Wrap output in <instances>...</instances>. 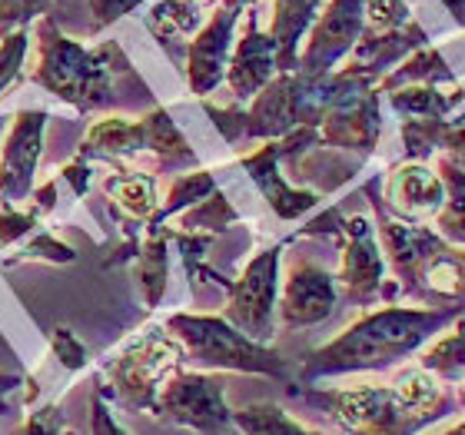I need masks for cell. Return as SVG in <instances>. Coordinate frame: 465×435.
Wrapping results in <instances>:
<instances>
[{
	"label": "cell",
	"instance_id": "cell-1",
	"mask_svg": "<svg viewBox=\"0 0 465 435\" xmlns=\"http://www.w3.org/2000/svg\"><path fill=\"white\" fill-rule=\"evenodd\" d=\"M459 316H462V306H429V310L382 306V310H372L342 329L326 346L312 349L300 369V382L310 386L326 376L386 369L399 359L412 356L419 346H426L429 339L452 326Z\"/></svg>",
	"mask_w": 465,
	"mask_h": 435
},
{
	"label": "cell",
	"instance_id": "cell-2",
	"mask_svg": "<svg viewBox=\"0 0 465 435\" xmlns=\"http://www.w3.org/2000/svg\"><path fill=\"white\" fill-rule=\"evenodd\" d=\"M37 67L30 80L80 114H94L114 100V77L130 70V60L114 40L100 47H84L67 37L54 17L37 20Z\"/></svg>",
	"mask_w": 465,
	"mask_h": 435
},
{
	"label": "cell",
	"instance_id": "cell-3",
	"mask_svg": "<svg viewBox=\"0 0 465 435\" xmlns=\"http://www.w3.org/2000/svg\"><path fill=\"white\" fill-rule=\"evenodd\" d=\"M166 332L180 342L183 362L200 369H226V372H250V376L290 379V366L276 349L252 342L230 326L223 316H196V312H173L163 322Z\"/></svg>",
	"mask_w": 465,
	"mask_h": 435
},
{
	"label": "cell",
	"instance_id": "cell-4",
	"mask_svg": "<svg viewBox=\"0 0 465 435\" xmlns=\"http://www.w3.org/2000/svg\"><path fill=\"white\" fill-rule=\"evenodd\" d=\"M180 362H183L180 342L166 332V326H150L107 362L110 392L130 412H150L166 379L180 372Z\"/></svg>",
	"mask_w": 465,
	"mask_h": 435
},
{
	"label": "cell",
	"instance_id": "cell-5",
	"mask_svg": "<svg viewBox=\"0 0 465 435\" xmlns=\"http://www.w3.org/2000/svg\"><path fill=\"white\" fill-rule=\"evenodd\" d=\"M302 396L330 412L349 435H419L436 419L419 412L399 396L396 386L306 389Z\"/></svg>",
	"mask_w": 465,
	"mask_h": 435
},
{
	"label": "cell",
	"instance_id": "cell-6",
	"mask_svg": "<svg viewBox=\"0 0 465 435\" xmlns=\"http://www.w3.org/2000/svg\"><path fill=\"white\" fill-rule=\"evenodd\" d=\"M332 74H336V94L320 120V146L369 156L382 136L376 80L356 77L346 70H332Z\"/></svg>",
	"mask_w": 465,
	"mask_h": 435
},
{
	"label": "cell",
	"instance_id": "cell-7",
	"mask_svg": "<svg viewBox=\"0 0 465 435\" xmlns=\"http://www.w3.org/2000/svg\"><path fill=\"white\" fill-rule=\"evenodd\" d=\"M150 416L170 426L190 429L196 435H220L232 426V409L226 406V382L213 372H173L160 389Z\"/></svg>",
	"mask_w": 465,
	"mask_h": 435
},
{
	"label": "cell",
	"instance_id": "cell-8",
	"mask_svg": "<svg viewBox=\"0 0 465 435\" xmlns=\"http://www.w3.org/2000/svg\"><path fill=\"white\" fill-rule=\"evenodd\" d=\"M280 246L260 250L246 262L240 280L230 282L226 290L223 320L236 332H242L252 342H270L272 339V316L280 302Z\"/></svg>",
	"mask_w": 465,
	"mask_h": 435
},
{
	"label": "cell",
	"instance_id": "cell-9",
	"mask_svg": "<svg viewBox=\"0 0 465 435\" xmlns=\"http://www.w3.org/2000/svg\"><path fill=\"white\" fill-rule=\"evenodd\" d=\"M340 272H336V290L342 300L356 306H372L382 296H392L399 286L386 282V256L379 250L376 226L366 216H342L340 222Z\"/></svg>",
	"mask_w": 465,
	"mask_h": 435
},
{
	"label": "cell",
	"instance_id": "cell-10",
	"mask_svg": "<svg viewBox=\"0 0 465 435\" xmlns=\"http://www.w3.org/2000/svg\"><path fill=\"white\" fill-rule=\"evenodd\" d=\"M366 0H330L320 10V17L312 20L306 44L296 60V74L300 77H326L336 70L340 60L352 54V47L362 37V24H366Z\"/></svg>",
	"mask_w": 465,
	"mask_h": 435
},
{
	"label": "cell",
	"instance_id": "cell-11",
	"mask_svg": "<svg viewBox=\"0 0 465 435\" xmlns=\"http://www.w3.org/2000/svg\"><path fill=\"white\" fill-rule=\"evenodd\" d=\"M44 126H47L44 110H20L17 116H10L4 146H0V203L24 206L34 193Z\"/></svg>",
	"mask_w": 465,
	"mask_h": 435
},
{
	"label": "cell",
	"instance_id": "cell-12",
	"mask_svg": "<svg viewBox=\"0 0 465 435\" xmlns=\"http://www.w3.org/2000/svg\"><path fill=\"white\" fill-rule=\"evenodd\" d=\"M246 7L232 4V0H220V7L210 14L203 27L196 30L190 54H186V84L193 97H206L220 87V80L226 77V64L232 54V30L236 20Z\"/></svg>",
	"mask_w": 465,
	"mask_h": 435
},
{
	"label": "cell",
	"instance_id": "cell-13",
	"mask_svg": "<svg viewBox=\"0 0 465 435\" xmlns=\"http://www.w3.org/2000/svg\"><path fill=\"white\" fill-rule=\"evenodd\" d=\"M376 196L389 216L402 222H429L446 203V186L439 180L436 166L406 160L389 170L382 180V193Z\"/></svg>",
	"mask_w": 465,
	"mask_h": 435
},
{
	"label": "cell",
	"instance_id": "cell-14",
	"mask_svg": "<svg viewBox=\"0 0 465 435\" xmlns=\"http://www.w3.org/2000/svg\"><path fill=\"white\" fill-rule=\"evenodd\" d=\"M336 302H340L336 276L316 262L302 260L292 266L286 282H282L276 310H280V320L286 329H310L330 320Z\"/></svg>",
	"mask_w": 465,
	"mask_h": 435
},
{
	"label": "cell",
	"instance_id": "cell-15",
	"mask_svg": "<svg viewBox=\"0 0 465 435\" xmlns=\"http://www.w3.org/2000/svg\"><path fill=\"white\" fill-rule=\"evenodd\" d=\"M246 24H242V37L236 40V47L230 54V64H226V84H230V94L236 104H250L256 94H260L266 84H270L276 74H280V64H276V44H272L270 34H262L260 24H256V7H246Z\"/></svg>",
	"mask_w": 465,
	"mask_h": 435
},
{
	"label": "cell",
	"instance_id": "cell-16",
	"mask_svg": "<svg viewBox=\"0 0 465 435\" xmlns=\"http://www.w3.org/2000/svg\"><path fill=\"white\" fill-rule=\"evenodd\" d=\"M240 166L250 173V180L256 183L262 200L270 203V210L280 220H300V216H306L310 210L320 206V196L312 193V190L290 186L286 176L280 173V140H266L252 153L240 156Z\"/></svg>",
	"mask_w": 465,
	"mask_h": 435
},
{
	"label": "cell",
	"instance_id": "cell-17",
	"mask_svg": "<svg viewBox=\"0 0 465 435\" xmlns=\"http://www.w3.org/2000/svg\"><path fill=\"white\" fill-rule=\"evenodd\" d=\"M426 44H429V34L419 27L416 20L399 30H389V34H366V30H362V37H359V44L346 57V67L342 70L379 84L396 64H402L409 54H416V50L426 47Z\"/></svg>",
	"mask_w": 465,
	"mask_h": 435
},
{
	"label": "cell",
	"instance_id": "cell-18",
	"mask_svg": "<svg viewBox=\"0 0 465 435\" xmlns=\"http://www.w3.org/2000/svg\"><path fill=\"white\" fill-rule=\"evenodd\" d=\"M406 296L436 306H462L465 302V246L439 242L416 270V280Z\"/></svg>",
	"mask_w": 465,
	"mask_h": 435
},
{
	"label": "cell",
	"instance_id": "cell-19",
	"mask_svg": "<svg viewBox=\"0 0 465 435\" xmlns=\"http://www.w3.org/2000/svg\"><path fill=\"white\" fill-rule=\"evenodd\" d=\"M320 4L322 0H272V24L266 34L276 44L280 74H296L300 44L310 34L312 20L320 17Z\"/></svg>",
	"mask_w": 465,
	"mask_h": 435
},
{
	"label": "cell",
	"instance_id": "cell-20",
	"mask_svg": "<svg viewBox=\"0 0 465 435\" xmlns=\"http://www.w3.org/2000/svg\"><path fill=\"white\" fill-rule=\"evenodd\" d=\"M146 153V120H126V116H104L90 126L84 143H80V160H124V156Z\"/></svg>",
	"mask_w": 465,
	"mask_h": 435
},
{
	"label": "cell",
	"instance_id": "cell-21",
	"mask_svg": "<svg viewBox=\"0 0 465 435\" xmlns=\"http://www.w3.org/2000/svg\"><path fill=\"white\" fill-rule=\"evenodd\" d=\"M402 143L409 160L429 163L432 156H449L465 166V124L456 120H402Z\"/></svg>",
	"mask_w": 465,
	"mask_h": 435
},
{
	"label": "cell",
	"instance_id": "cell-22",
	"mask_svg": "<svg viewBox=\"0 0 465 435\" xmlns=\"http://www.w3.org/2000/svg\"><path fill=\"white\" fill-rule=\"evenodd\" d=\"M104 193L126 222H150L160 210V190L156 176L140 173V170H114L104 180Z\"/></svg>",
	"mask_w": 465,
	"mask_h": 435
},
{
	"label": "cell",
	"instance_id": "cell-23",
	"mask_svg": "<svg viewBox=\"0 0 465 435\" xmlns=\"http://www.w3.org/2000/svg\"><path fill=\"white\" fill-rule=\"evenodd\" d=\"M416 84H429V87H452L456 84V74L449 70L442 50L429 47V44L419 47L416 54H409L402 64L389 70L386 77L376 84V90L379 94H392V90L416 87Z\"/></svg>",
	"mask_w": 465,
	"mask_h": 435
},
{
	"label": "cell",
	"instance_id": "cell-24",
	"mask_svg": "<svg viewBox=\"0 0 465 435\" xmlns=\"http://www.w3.org/2000/svg\"><path fill=\"white\" fill-rule=\"evenodd\" d=\"M465 100L462 84L452 87H429V84H416V87H402L389 94V104L402 120H449L452 110Z\"/></svg>",
	"mask_w": 465,
	"mask_h": 435
},
{
	"label": "cell",
	"instance_id": "cell-25",
	"mask_svg": "<svg viewBox=\"0 0 465 435\" xmlns=\"http://www.w3.org/2000/svg\"><path fill=\"white\" fill-rule=\"evenodd\" d=\"M136 282L143 292L146 310H156L166 296V282H170V240H166L163 226L160 230H146L140 252H136Z\"/></svg>",
	"mask_w": 465,
	"mask_h": 435
},
{
	"label": "cell",
	"instance_id": "cell-26",
	"mask_svg": "<svg viewBox=\"0 0 465 435\" xmlns=\"http://www.w3.org/2000/svg\"><path fill=\"white\" fill-rule=\"evenodd\" d=\"M436 173L446 186V203L432 216V230L452 246H465V166L449 156H436Z\"/></svg>",
	"mask_w": 465,
	"mask_h": 435
},
{
	"label": "cell",
	"instance_id": "cell-27",
	"mask_svg": "<svg viewBox=\"0 0 465 435\" xmlns=\"http://www.w3.org/2000/svg\"><path fill=\"white\" fill-rule=\"evenodd\" d=\"M146 120V153H153L160 160V166L170 170H196V150L186 143V136L180 133V126L173 124V116L166 114L163 107H153L150 114H143Z\"/></svg>",
	"mask_w": 465,
	"mask_h": 435
},
{
	"label": "cell",
	"instance_id": "cell-28",
	"mask_svg": "<svg viewBox=\"0 0 465 435\" xmlns=\"http://www.w3.org/2000/svg\"><path fill=\"white\" fill-rule=\"evenodd\" d=\"M210 193H216V176L210 170H190V173L176 176L173 186H170V193L166 200L160 203V210L153 213V220L146 222V230H160L170 216L183 213L190 206H196L200 200H206Z\"/></svg>",
	"mask_w": 465,
	"mask_h": 435
},
{
	"label": "cell",
	"instance_id": "cell-29",
	"mask_svg": "<svg viewBox=\"0 0 465 435\" xmlns=\"http://www.w3.org/2000/svg\"><path fill=\"white\" fill-rule=\"evenodd\" d=\"M232 426L240 429V435H320L306 429L302 422H296L276 402H252L246 409H236L232 412Z\"/></svg>",
	"mask_w": 465,
	"mask_h": 435
},
{
	"label": "cell",
	"instance_id": "cell-30",
	"mask_svg": "<svg viewBox=\"0 0 465 435\" xmlns=\"http://www.w3.org/2000/svg\"><path fill=\"white\" fill-rule=\"evenodd\" d=\"M146 27L163 44H170V40L190 37L193 30L203 27V14H200V4H190V0H156L150 7Z\"/></svg>",
	"mask_w": 465,
	"mask_h": 435
},
{
	"label": "cell",
	"instance_id": "cell-31",
	"mask_svg": "<svg viewBox=\"0 0 465 435\" xmlns=\"http://www.w3.org/2000/svg\"><path fill=\"white\" fill-rule=\"evenodd\" d=\"M419 366L432 372L436 379H465V320L459 316L456 329L439 336L432 346L422 352Z\"/></svg>",
	"mask_w": 465,
	"mask_h": 435
},
{
	"label": "cell",
	"instance_id": "cell-32",
	"mask_svg": "<svg viewBox=\"0 0 465 435\" xmlns=\"http://www.w3.org/2000/svg\"><path fill=\"white\" fill-rule=\"evenodd\" d=\"M240 222V213L232 210V203L226 200V193H210L206 200H200L196 206H190V210H183V216H180V226L176 230H186V232H210V236H216V232L230 230V226H236Z\"/></svg>",
	"mask_w": 465,
	"mask_h": 435
},
{
	"label": "cell",
	"instance_id": "cell-33",
	"mask_svg": "<svg viewBox=\"0 0 465 435\" xmlns=\"http://www.w3.org/2000/svg\"><path fill=\"white\" fill-rule=\"evenodd\" d=\"M40 210L27 200V206H7L0 203V252L10 250V246H17L24 236L37 230L40 222Z\"/></svg>",
	"mask_w": 465,
	"mask_h": 435
},
{
	"label": "cell",
	"instance_id": "cell-34",
	"mask_svg": "<svg viewBox=\"0 0 465 435\" xmlns=\"http://www.w3.org/2000/svg\"><path fill=\"white\" fill-rule=\"evenodd\" d=\"M362 14H366V24H362L366 34H389L412 24V10L406 0H366Z\"/></svg>",
	"mask_w": 465,
	"mask_h": 435
},
{
	"label": "cell",
	"instance_id": "cell-35",
	"mask_svg": "<svg viewBox=\"0 0 465 435\" xmlns=\"http://www.w3.org/2000/svg\"><path fill=\"white\" fill-rule=\"evenodd\" d=\"M50 10V0H0V37L27 30Z\"/></svg>",
	"mask_w": 465,
	"mask_h": 435
},
{
	"label": "cell",
	"instance_id": "cell-36",
	"mask_svg": "<svg viewBox=\"0 0 465 435\" xmlns=\"http://www.w3.org/2000/svg\"><path fill=\"white\" fill-rule=\"evenodd\" d=\"M74 256H77V252L70 250L67 242L54 240L50 232H37L34 240L20 246L17 256H10L7 266H14V262H30V260H40V262H74Z\"/></svg>",
	"mask_w": 465,
	"mask_h": 435
},
{
	"label": "cell",
	"instance_id": "cell-37",
	"mask_svg": "<svg viewBox=\"0 0 465 435\" xmlns=\"http://www.w3.org/2000/svg\"><path fill=\"white\" fill-rule=\"evenodd\" d=\"M27 50H30L27 30H17V34H10V37H0V97H4V90L20 77V67H24Z\"/></svg>",
	"mask_w": 465,
	"mask_h": 435
},
{
	"label": "cell",
	"instance_id": "cell-38",
	"mask_svg": "<svg viewBox=\"0 0 465 435\" xmlns=\"http://www.w3.org/2000/svg\"><path fill=\"white\" fill-rule=\"evenodd\" d=\"M50 352H54V359H60V366L70 369V372L87 369V349H84V342H80L67 326L54 329V336H50Z\"/></svg>",
	"mask_w": 465,
	"mask_h": 435
},
{
	"label": "cell",
	"instance_id": "cell-39",
	"mask_svg": "<svg viewBox=\"0 0 465 435\" xmlns=\"http://www.w3.org/2000/svg\"><path fill=\"white\" fill-rule=\"evenodd\" d=\"M140 4H143V0H87V7H90V27H94V30L110 27V24H116L120 17L134 14V10L140 7Z\"/></svg>",
	"mask_w": 465,
	"mask_h": 435
},
{
	"label": "cell",
	"instance_id": "cell-40",
	"mask_svg": "<svg viewBox=\"0 0 465 435\" xmlns=\"http://www.w3.org/2000/svg\"><path fill=\"white\" fill-rule=\"evenodd\" d=\"M14 435H64V419L57 406H40Z\"/></svg>",
	"mask_w": 465,
	"mask_h": 435
},
{
	"label": "cell",
	"instance_id": "cell-41",
	"mask_svg": "<svg viewBox=\"0 0 465 435\" xmlns=\"http://www.w3.org/2000/svg\"><path fill=\"white\" fill-rule=\"evenodd\" d=\"M90 426H94V435H130L124 432V426L116 422L110 406L104 402V389H97L90 399Z\"/></svg>",
	"mask_w": 465,
	"mask_h": 435
},
{
	"label": "cell",
	"instance_id": "cell-42",
	"mask_svg": "<svg viewBox=\"0 0 465 435\" xmlns=\"http://www.w3.org/2000/svg\"><path fill=\"white\" fill-rule=\"evenodd\" d=\"M60 180H67L70 190H74L77 196H84L87 193V183H90V163L87 160H80V156H74V160L60 170Z\"/></svg>",
	"mask_w": 465,
	"mask_h": 435
},
{
	"label": "cell",
	"instance_id": "cell-43",
	"mask_svg": "<svg viewBox=\"0 0 465 435\" xmlns=\"http://www.w3.org/2000/svg\"><path fill=\"white\" fill-rule=\"evenodd\" d=\"M17 386H20V376H4V372H0V416L7 412V402H4V399H7Z\"/></svg>",
	"mask_w": 465,
	"mask_h": 435
},
{
	"label": "cell",
	"instance_id": "cell-44",
	"mask_svg": "<svg viewBox=\"0 0 465 435\" xmlns=\"http://www.w3.org/2000/svg\"><path fill=\"white\" fill-rule=\"evenodd\" d=\"M442 4H446L449 14L459 20V27H465V0H442Z\"/></svg>",
	"mask_w": 465,
	"mask_h": 435
},
{
	"label": "cell",
	"instance_id": "cell-45",
	"mask_svg": "<svg viewBox=\"0 0 465 435\" xmlns=\"http://www.w3.org/2000/svg\"><path fill=\"white\" fill-rule=\"evenodd\" d=\"M7 126H10V116H0V140H4V133H7Z\"/></svg>",
	"mask_w": 465,
	"mask_h": 435
},
{
	"label": "cell",
	"instance_id": "cell-46",
	"mask_svg": "<svg viewBox=\"0 0 465 435\" xmlns=\"http://www.w3.org/2000/svg\"><path fill=\"white\" fill-rule=\"evenodd\" d=\"M442 435H465V422H459L456 429H449V432H442Z\"/></svg>",
	"mask_w": 465,
	"mask_h": 435
},
{
	"label": "cell",
	"instance_id": "cell-47",
	"mask_svg": "<svg viewBox=\"0 0 465 435\" xmlns=\"http://www.w3.org/2000/svg\"><path fill=\"white\" fill-rule=\"evenodd\" d=\"M459 406L465 409V379H462V382H459Z\"/></svg>",
	"mask_w": 465,
	"mask_h": 435
},
{
	"label": "cell",
	"instance_id": "cell-48",
	"mask_svg": "<svg viewBox=\"0 0 465 435\" xmlns=\"http://www.w3.org/2000/svg\"><path fill=\"white\" fill-rule=\"evenodd\" d=\"M232 4H240V7H250L252 0H232Z\"/></svg>",
	"mask_w": 465,
	"mask_h": 435
},
{
	"label": "cell",
	"instance_id": "cell-49",
	"mask_svg": "<svg viewBox=\"0 0 465 435\" xmlns=\"http://www.w3.org/2000/svg\"><path fill=\"white\" fill-rule=\"evenodd\" d=\"M456 124H465V114H462V116H456Z\"/></svg>",
	"mask_w": 465,
	"mask_h": 435
},
{
	"label": "cell",
	"instance_id": "cell-50",
	"mask_svg": "<svg viewBox=\"0 0 465 435\" xmlns=\"http://www.w3.org/2000/svg\"><path fill=\"white\" fill-rule=\"evenodd\" d=\"M190 4H206V0H190Z\"/></svg>",
	"mask_w": 465,
	"mask_h": 435
},
{
	"label": "cell",
	"instance_id": "cell-51",
	"mask_svg": "<svg viewBox=\"0 0 465 435\" xmlns=\"http://www.w3.org/2000/svg\"><path fill=\"white\" fill-rule=\"evenodd\" d=\"M64 435H67V432H64Z\"/></svg>",
	"mask_w": 465,
	"mask_h": 435
}]
</instances>
